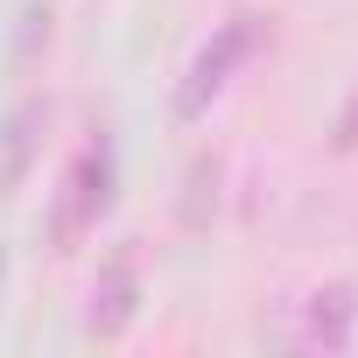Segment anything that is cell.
Here are the masks:
<instances>
[{
  "instance_id": "6da1fadb",
  "label": "cell",
  "mask_w": 358,
  "mask_h": 358,
  "mask_svg": "<svg viewBox=\"0 0 358 358\" xmlns=\"http://www.w3.org/2000/svg\"><path fill=\"white\" fill-rule=\"evenodd\" d=\"M253 43H260V15H232L197 57H190V71H183V85H176V120H204L211 113V99L232 85V71L253 57Z\"/></svg>"
},
{
  "instance_id": "7a4b0ae2",
  "label": "cell",
  "mask_w": 358,
  "mask_h": 358,
  "mask_svg": "<svg viewBox=\"0 0 358 358\" xmlns=\"http://www.w3.org/2000/svg\"><path fill=\"white\" fill-rule=\"evenodd\" d=\"M106 204H113V148H106V141H92V148L71 162V176H64V197H57V218H50V232H57V253H71L85 232H99Z\"/></svg>"
},
{
  "instance_id": "3957f363",
  "label": "cell",
  "mask_w": 358,
  "mask_h": 358,
  "mask_svg": "<svg viewBox=\"0 0 358 358\" xmlns=\"http://www.w3.org/2000/svg\"><path fill=\"white\" fill-rule=\"evenodd\" d=\"M134 309H141V260H134V253H113V260L99 267V281H92L85 330H92V337H120V330L134 323Z\"/></svg>"
},
{
  "instance_id": "277c9868",
  "label": "cell",
  "mask_w": 358,
  "mask_h": 358,
  "mask_svg": "<svg viewBox=\"0 0 358 358\" xmlns=\"http://www.w3.org/2000/svg\"><path fill=\"white\" fill-rule=\"evenodd\" d=\"M43 127H50V106L22 99L8 120H0V197H15L36 169V148H43Z\"/></svg>"
},
{
  "instance_id": "5b68a950",
  "label": "cell",
  "mask_w": 358,
  "mask_h": 358,
  "mask_svg": "<svg viewBox=\"0 0 358 358\" xmlns=\"http://www.w3.org/2000/svg\"><path fill=\"white\" fill-rule=\"evenodd\" d=\"M351 316H358L351 288L330 281V288H316V295L302 302V330H295V344H309V351H344V344H351Z\"/></svg>"
},
{
  "instance_id": "8992f818",
  "label": "cell",
  "mask_w": 358,
  "mask_h": 358,
  "mask_svg": "<svg viewBox=\"0 0 358 358\" xmlns=\"http://www.w3.org/2000/svg\"><path fill=\"white\" fill-rule=\"evenodd\" d=\"M337 148H344V155L358 148V99H351V106H344V120H337Z\"/></svg>"
},
{
  "instance_id": "52a82bcc",
  "label": "cell",
  "mask_w": 358,
  "mask_h": 358,
  "mask_svg": "<svg viewBox=\"0 0 358 358\" xmlns=\"http://www.w3.org/2000/svg\"><path fill=\"white\" fill-rule=\"evenodd\" d=\"M0 274H8V253H0Z\"/></svg>"
}]
</instances>
